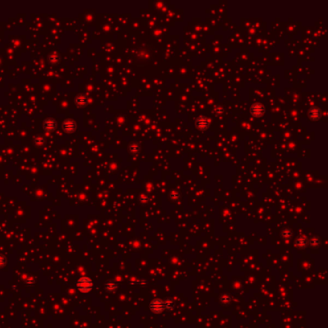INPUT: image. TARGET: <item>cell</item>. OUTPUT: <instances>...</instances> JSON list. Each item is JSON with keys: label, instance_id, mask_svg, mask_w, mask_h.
I'll return each instance as SVG.
<instances>
[{"label": "cell", "instance_id": "cell-7", "mask_svg": "<svg viewBox=\"0 0 328 328\" xmlns=\"http://www.w3.org/2000/svg\"><path fill=\"white\" fill-rule=\"evenodd\" d=\"M76 103L78 104L79 106H81V107L85 106L86 104H87V97H86V95L80 94L79 96L76 98Z\"/></svg>", "mask_w": 328, "mask_h": 328}, {"label": "cell", "instance_id": "cell-5", "mask_svg": "<svg viewBox=\"0 0 328 328\" xmlns=\"http://www.w3.org/2000/svg\"><path fill=\"white\" fill-rule=\"evenodd\" d=\"M150 307H151L152 310L155 312V313H160V312L163 310L164 305H163V303L160 301V300H154L153 302H152V304H151Z\"/></svg>", "mask_w": 328, "mask_h": 328}, {"label": "cell", "instance_id": "cell-2", "mask_svg": "<svg viewBox=\"0 0 328 328\" xmlns=\"http://www.w3.org/2000/svg\"><path fill=\"white\" fill-rule=\"evenodd\" d=\"M63 128L67 133H72L76 129V123L71 119H67L63 123Z\"/></svg>", "mask_w": 328, "mask_h": 328}, {"label": "cell", "instance_id": "cell-6", "mask_svg": "<svg viewBox=\"0 0 328 328\" xmlns=\"http://www.w3.org/2000/svg\"><path fill=\"white\" fill-rule=\"evenodd\" d=\"M196 123H197V126H198L199 128H201V129H204V128H206V127L208 126L207 119H206L205 117H199V118L197 119Z\"/></svg>", "mask_w": 328, "mask_h": 328}, {"label": "cell", "instance_id": "cell-8", "mask_svg": "<svg viewBox=\"0 0 328 328\" xmlns=\"http://www.w3.org/2000/svg\"><path fill=\"white\" fill-rule=\"evenodd\" d=\"M309 116H310L312 118L317 119V118H318V117H319V116H321V114H319V111H318V109H317V108H313V109H311L310 113H309Z\"/></svg>", "mask_w": 328, "mask_h": 328}, {"label": "cell", "instance_id": "cell-3", "mask_svg": "<svg viewBox=\"0 0 328 328\" xmlns=\"http://www.w3.org/2000/svg\"><path fill=\"white\" fill-rule=\"evenodd\" d=\"M56 127H57V123H56V121L52 118L46 119V121L43 122V128H44V130H46V131L51 132V131H53L55 129Z\"/></svg>", "mask_w": 328, "mask_h": 328}, {"label": "cell", "instance_id": "cell-4", "mask_svg": "<svg viewBox=\"0 0 328 328\" xmlns=\"http://www.w3.org/2000/svg\"><path fill=\"white\" fill-rule=\"evenodd\" d=\"M251 112H252V114H253L254 116L260 117V116L263 115L264 112H265V109H264L263 106L260 105V104H255V105H254V106L252 107V109H251Z\"/></svg>", "mask_w": 328, "mask_h": 328}, {"label": "cell", "instance_id": "cell-10", "mask_svg": "<svg viewBox=\"0 0 328 328\" xmlns=\"http://www.w3.org/2000/svg\"><path fill=\"white\" fill-rule=\"evenodd\" d=\"M44 143H45V141L42 137H37L34 139V145L36 146H43Z\"/></svg>", "mask_w": 328, "mask_h": 328}, {"label": "cell", "instance_id": "cell-11", "mask_svg": "<svg viewBox=\"0 0 328 328\" xmlns=\"http://www.w3.org/2000/svg\"><path fill=\"white\" fill-rule=\"evenodd\" d=\"M109 285H111V286H110V287H108V286L106 287L108 291H112V290H115V289H116V288H117V285H116L115 283H113V282H110V283H109Z\"/></svg>", "mask_w": 328, "mask_h": 328}, {"label": "cell", "instance_id": "cell-1", "mask_svg": "<svg viewBox=\"0 0 328 328\" xmlns=\"http://www.w3.org/2000/svg\"><path fill=\"white\" fill-rule=\"evenodd\" d=\"M77 286H78V288H79V289L81 290V291H83V292H88V291L91 290V288H92V282H91V280H89L88 278H82V279H80L79 281H78Z\"/></svg>", "mask_w": 328, "mask_h": 328}, {"label": "cell", "instance_id": "cell-9", "mask_svg": "<svg viewBox=\"0 0 328 328\" xmlns=\"http://www.w3.org/2000/svg\"><path fill=\"white\" fill-rule=\"evenodd\" d=\"M48 59H49V62H50L51 64H57V63L59 62V60H60V56H59L58 54L53 53V54L49 55Z\"/></svg>", "mask_w": 328, "mask_h": 328}, {"label": "cell", "instance_id": "cell-12", "mask_svg": "<svg viewBox=\"0 0 328 328\" xmlns=\"http://www.w3.org/2000/svg\"><path fill=\"white\" fill-rule=\"evenodd\" d=\"M4 262H5L4 258L2 257V256H0V267H2L4 265Z\"/></svg>", "mask_w": 328, "mask_h": 328}]
</instances>
